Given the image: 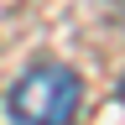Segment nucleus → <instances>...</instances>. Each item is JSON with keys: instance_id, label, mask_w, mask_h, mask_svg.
<instances>
[{"instance_id": "nucleus-1", "label": "nucleus", "mask_w": 125, "mask_h": 125, "mask_svg": "<svg viewBox=\"0 0 125 125\" xmlns=\"http://www.w3.org/2000/svg\"><path fill=\"white\" fill-rule=\"evenodd\" d=\"M83 104V83L62 62H37L10 89V120L16 125H73Z\"/></svg>"}]
</instances>
